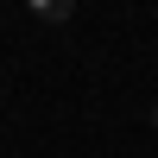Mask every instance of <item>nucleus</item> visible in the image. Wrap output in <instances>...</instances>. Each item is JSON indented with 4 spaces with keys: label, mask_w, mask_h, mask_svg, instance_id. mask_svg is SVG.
I'll use <instances>...</instances> for the list:
<instances>
[{
    "label": "nucleus",
    "mask_w": 158,
    "mask_h": 158,
    "mask_svg": "<svg viewBox=\"0 0 158 158\" xmlns=\"http://www.w3.org/2000/svg\"><path fill=\"white\" fill-rule=\"evenodd\" d=\"M25 6H32V13H38L44 25H63V19L76 13V0H25Z\"/></svg>",
    "instance_id": "nucleus-1"
},
{
    "label": "nucleus",
    "mask_w": 158,
    "mask_h": 158,
    "mask_svg": "<svg viewBox=\"0 0 158 158\" xmlns=\"http://www.w3.org/2000/svg\"><path fill=\"white\" fill-rule=\"evenodd\" d=\"M152 127H158V108H152Z\"/></svg>",
    "instance_id": "nucleus-2"
}]
</instances>
